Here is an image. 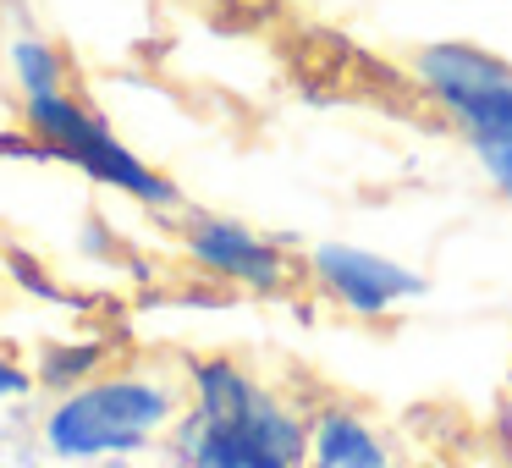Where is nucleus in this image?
Instances as JSON below:
<instances>
[{"mask_svg":"<svg viewBox=\"0 0 512 468\" xmlns=\"http://www.w3.org/2000/svg\"><path fill=\"white\" fill-rule=\"evenodd\" d=\"M193 419L182 430L188 468H309V424L237 364H199Z\"/></svg>","mask_w":512,"mask_h":468,"instance_id":"f257e3e1","label":"nucleus"},{"mask_svg":"<svg viewBox=\"0 0 512 468\" xmlns=\"http://www.w3.org/2000/svg\"><path fill=\"white\" fill-rule=\"evenodd\" d=\"M413 72L468 138L512 127V67L501 56L463 45V39H446V45H424Z\"/></svg>","mask_w":512,"mask_h":468,"instance_id":"f03ea898","label":"nucleus"},{"mask_svg":"<svg viewBox=\"0 0 512 468\" xmlns=\"http://www.w3.org/2000/svg\"><path fill=\"white\" fill-rule=\"evenodd\" d=\"M171 413V397L149 380H111L89 386L50 419V441L67 457H94V452H127L149 430H160Z\"/></svg>","mask_w":512,"mask_h":468,"instance_id":"7ed1b4c3","label":"nucleus"},{"mask_svg":"<svg viewBox=\"0 0 512 468\" xmlns=\"http://www.w3.org/2000/svg\"><path fill=\"white\" fill-rule=\"evenodd\" d=\"M34 122H39V133H45L67 160H78L89 177L116 182V188H127L133 199H149V204H171V199H177V193H171V182H160L144 160H133L100 122H94V116H83L78 105H67L61 94L34 100Z\"/></svg>","mask_w":512,"mask_h":468,"instance_id":"20e7f679","label":"nucleus"},{"mask_svg":"<svg viewBox=\"0 0 512 468\" xmlns=\"http://www.w3.org/2000/svg\"><path fill=\"white\" fill-rule=\"evenodd\" d=\"M314 276H320V287L353 314H391L397 303H408L424 292L419 270L397 265V259H386V254H369V248H353V243L314 248Z\"/></svg>","mask_w":512,"mask_h":468,"instance_id":"39448f33","label":"nucleus"},{"mask_svg":"<svg viewBox=\"0 0 512 468\" xmlns=\"http://www.w3.org/2000/svg\"><path fill=\"white\" fill-rule=\"evenodd\" d=\"M188 248L199 265L221 270V276L243 281V287H281L287 281V259H281V248H270L259 232H248V226L237 221H193L188 232Z\"/></svg>","mask_w":512,"mask_h":468,"instance_id":"423d86ee","label":"nucleus"},{"mask_svg":"<svg viewBox=\"0 0 512 468\" xmlns=\"http://www.w3.org/2000/svg\"><path fill=\"white\" fill-rule=\"evenodd\" d=\"M309 468H391V446L364 413L325 408L309 424Z\"/></svg>","mask_w":512,"mask_h":468,"instance_id":"0eeeda50","label":"nucleus"},{"mask_svg":"<svg viewBox=\"0 0 512 468\" xmlns=\"http://www.w3.org/2000/svg\"><path fill=\"white\" fill-rule=\"evenodd\" d=\"M468 149H474L479 171L490 177V188H496L501 199L512 204V127H501V133H485V138H468Z\"/></svg>","mask_w":512,"mask_h":468,"instance_id":"6e6552de","label":"nucleus"},{"mask_svg":"<svg viewBox=\"0 0 512 468\" xmlns=\"http://www.w3.org/2000/svg\"><path fill=\"white\" fill-rule=\"evenodd\" d=\"M17 72L28 78V94H34V100L56 94V61H50L45 45H17Z\"/></svg>","mask_w":512,"mask_h":468,"instance_id":"1a4fd4ad","label":"nucleus"},{"mask_svg":"<svg viewBox=\"0 0 512 468\" xmlns=\"http://www.w3.org/2000/svg\"><path fill=\"white\" fill-rule=\"evenodd\" d=\"M23 386H28V380L17 375L12 364H0V397H12V391H23Z\"/></svg>","mask_w":512,"mask_h":468,"instance_id":"9d476101","label":"nucleus"},{"mask_svg":"<svg viewBox=\"0 0 512 468\" xmlns=\"http://www.w3.org/2000/svg\"><path fill=\"white\" fill-rule=\"evenodd\" d=\"M507 391H512V358H507Z\"/></svg>","mask_w":512,"mask_h":468,"instance_id":"9b49d317","label":"nucleus"}]
</instances>
